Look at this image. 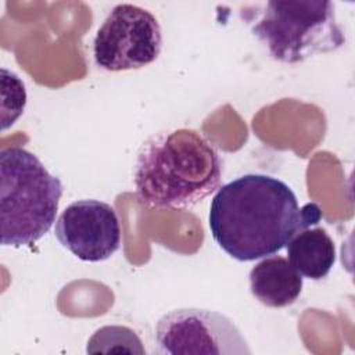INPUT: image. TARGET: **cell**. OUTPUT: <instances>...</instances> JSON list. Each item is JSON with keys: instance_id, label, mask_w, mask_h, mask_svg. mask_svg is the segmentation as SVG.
<instances>
[{"instance_id": "cell-2", "label": "cell", "mask_w": 355, "mask_h": 355, "mask_svg": "<svg viewBox=\"0 0 355 355\" xmlns=\"http://www.w3.org/2000/svg\"><path fill=\"white\" fill-rule=\"evenodd\" d=\"M223 165L200 132L175 128L148 137L133 172L136 196L151 208H190L220 187Z\"/></svg>"}, {"instance_id": "cell-1", "label": "cell", "mask_w": 355, "mask_h": 355, "mask_svg": "<svg viewBox=\"0 0 355 355\" xmlns=\"http://www.w3.org/2000/svg\"><path fill=\"white\" fill-rule=\"evenodd\" d=\"M320 218L315 202L300 208L294 191L283 180L245 173L218 189L208 225L227 255L248 262L279 252L300 230L316 225Z\"/></svg>"}, {"instance_id": "cell-10", "label": "cell", "mask_w": 355, "mask_h": 355, "mask_svg": "<svg viewBox=\"0 0 355 355\" xmlns=\"http://www.w3.org/2000/svg\"><path fill=\"white\" fill-rule=\"evenodd\" d=\"M87 354H135L144 355L140 337L128 326L108 324L97 329L87 341Z\"/></svg>"}, {"instance_id": "cell-8", "label": "cell", "mask_w": 355, "mask_h": 355, "mask_svg": "<svg viewBox=\"0 0 355 355\" xmlns=\"http://www.w3.org/2000/svg\"><path fill=\"white\" fill-rule=\"evenodd\" d=\"M251 294L265 306L284 308L294 304L304 286L302 276L288 259L266 257L250 270Z\"/></svg>"}, {"instance_id": "cell-5", "label": "cell", "mask_w": 355, "mask_h": 355, "mask_svg": "<svg viewBox=\"0 0 355 355\" xmlns=\"http://www.w3.org/2000/svg\"><path fill=\"white\" fill-rule=\"evenodd\" d=\"M162 47L158 19L146 8L121 3L112 7L93 40V57L101 69L119 72L154 62Z\"/></svg>"}, {"instance_id": "cell-3", "label": "cell", "mask_w": 355, "mask_h": 355, "mask_svg": "<svg viewBox=\"0 0 355 355\" xmlns=\"http://www.w3.org/2000/svg\"><path fill=\"white\" fill-rule=\"evenodd\" d=\"M62 196L61 180L40 159L22 147L0 153L1 244L31 245L55 222Z\"/></svg>"}, {"instance_id": "cell-9", "label": "cell", "mask_w": 355, "mask_h": 355, "mask_svg": "<svg viewBox=\"0 0 355 355\" xmlns=\"http://www.w3.org/2000/svg\"><path fill=\"white\" fill-rule=\"evenodd\" d=\"M286 247L288 262L311 280L326 277L336 262L334 241L319 226L300 230Z\"/></svg>"}, {"instance_id": "cell-4", "label": "cell", "mask_w": 355, "mask_h": 355, "mask_svg": "<svg viewBox=\"0 0 355 355\" xmlns=\"http://www.w3.org/2000/svg\"><path fill=\"white\" fill-rule=\"evenodd\" d=\"M244 19L269 55L295 64L345 44V35L327 0L268 1L259 11H245Z\"/></svg>"}, {"instance_id": "cell-7", "label": "cell", "mask_w": 355, "mask_h": 355, "mask_svg": "<svg viewBox=\"0 0 355 355\" xmlns=\"http://www.w3.org/2000/svg\"><path fill=\"white\" fill-rule=\"evenodd\" d=\"M55 237L71 254L85 262H100L121 245L116 211L100 200L71 202L55 222Z\"/></svg>"}, {"instance_id": "cell-6", "label": "cell", "mask_w": 355, "mask_h": 355, "mask_svg": "<svg viewBox=\"0 0 355 355\" xmlns=\"http://www.w3.org/2000/svg\"><path fill=\"white\" fill-rule=\"evenodd\" d=\"M155 352L159 355H251V349L225 315L201 308H179L155 324Z\"/></svg>"}]
</instances>
